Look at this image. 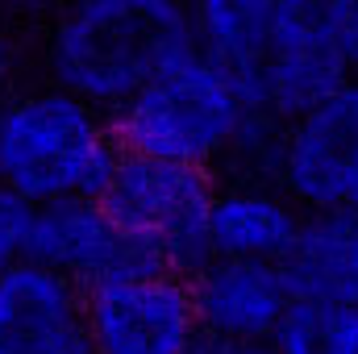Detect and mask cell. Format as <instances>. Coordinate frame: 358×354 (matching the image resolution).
Segmentation results:
<instances>
[{"instance_id": "obj_1", "label": "cell", "mask_w": 358, "mask_h": 354, "mask_svg": "<svg viewBox=\"0 0 358 354\" xmlns=\"http://www.w3.org/2000/svg\"><path fill=\"white\" fill-rule=\"evenodd\" d=\"M196 55L192 8L176 0H80L46 34L50 88L113 117Z\"/></svg>"}, {"instance_id": "obj_2", "label": "cell", "mask_w": 358, "mask_h": 354, "mask_svg": "<svg viewBox=\"0 0 358 354\" xmlns=\"http://www.w3.org/2000/svg\"><path fill=\"white\" fill-rule=\"evenodd\" d=\"M121 163L113 121L63 88L0 104V183L34 208L100 200Z\"/></svg>"}, {"instance_id": "obj_3", "label": "cell", "mask_w": 358, "mask_h": 354, "mask_svg": "<svg viewBox=\"0 0 358 354\" xmlns=\"http://www.w3.org/2000/svg\"><path fill=\"white\" fill-rule=\"evenodd\" d=\"M250 117L255 108L246 104L238 84L208 59L192 55L146 92H138L108 121L121 155L213 171L234 159Z\"/></svg>"}, {"instance_id": "obj_4", "label": "cell", "mask_w": 358, "mask_h": 354, "mask_svg": "<svg viewBox=\"0 0 358 354\" xmlns=\"http://www.w3.org/2000/svg\"><path fill=\"white\" fill-rule=\"evenodd\" d=\"M213 200H217L213 171L138 159V155H121L100 196L104 213L125 234L142 267L171 271L183 279L213 259L208 246Z\"/></svg>"}, {"instance_id": "obj_5", "label": "cell", "mask_w": 358, "mask_h": 354, "mask_svg": "<svg viewBox=\"0 0 358 354\" xmlns=\"http://www.w3.org/2000/svg\"><path fill=\"white\" fill-rule=\"evenodd\" d=\"M350 84L355 71L334 42L325 0H271L259 63L242 84L246 104L287 125Z\"/></svg>"}, {"instance_id": "obj_6", "label": "cell", "mask_w": 358, "mask_h": 354, "mask_svg": "<svg viewBox=\"0 0 358 354\" xmlns=\"http://www.w3.org/2000/svg\"><path fill=\"white\" fill-rule=\"evenodd\" d=\"M92 354H196L200 321L192 288L171 271L121 275L84 292Z\"/></svg>"}, {"instance_id": "obj_7", "label": "cell", "mask_w": 358, "mask_h": 354, "mask_svg": "<svg viewBox=\"0 0 358 354\" xmlns=\"http://www.w3.org/2000/svg\"><path fill=\"white\" fill-rule=\"evenodd\" d=\"M275 183L304 208H350L358 192V80L283 125Z\"/></svg>"}, {"instance_id": "obj_8", "label": "cell", "mask_w": 358, "mask_h": 354, "mask_svg": "<svg viewBox=\"0 0 358 354\" xmlns=\"http://www.w3.org/2000/svg\"><path fill=\"white\" fill-rule=\"evenodd\" d=\"M187 288L200 334L221 342H271L296 304L283 267L275 263L208 259L187 275Z\"/></svg>"}, {"instance_id": "obj_9", "label": "cell", "mask_w": 358, "mask_h": 354, "mask_svg": "<svg viewBox=\"0 0 358 354\" xmlns=\"http://www.w3.org/2000/svg\"><path fill=\"white\" fill-rule=\"evenodd\" d=\"M29 263L71 279L80 292L146 271L100 200H63L38 208L29 234Z\"/></svg>"}, {"instance_id": "obj_10", "label": "cell", "mask_w": 358, "mask_h": 354, "mask_svg": "<svg viewBox=\"0 0 358 354\" xmlns=\"http://www.w3.org/2000/svg\"><path fill=\"white\" fill-rule=\"evenodd\" d=\"M0 354H92L84 292L38 263L0 275Z\"/></svg>"}, {"instance_id": "obj_11", "label": "cell", "mask_w": 358, "mask_h": 354, "mask_svg": "<svg viewBox=\"0 0 358 354\" xmlns=\"http://www.w3.org/2000/svg\"><path fill=\"white\" fill-rule=\"evenodd\" d=\"M304 225V208L279 187L234 179L217 187L213 221H208V246L213 259H242V263H275L292 255Z\"/></svg>"}, {"instance_id": "obj_12", "label": "cell", "mask_w": 358, "mask_h": 354, "mask_svg": "<svg viewBox=\"0 0 358 354\" xmlns=\"http://www.w3.org/2000/svg\"><path fill=\"white\" fill-rule=\"evenodd\" d=\"M287 288L300 304H329L358 313V213H304L300 238L283 259Z\"/></svg>"}, {"instance_id": "obj_13", "label": "cell", "mask_w": 358, "mask_h": 354, "mask_svg": "<svg viewBox=\"0 0 358 354\" xmlns=\"http://www.w3.org/2000/svg\"><path fill=\"white\" fill-rule=\"evenodd\" d=\"M271 346L275 354H358V317L350 309L296 300Z\"/></svg>"}, {"instance_id": "obj_14", "label": "cell", "mask_w": 358, "mask_h": 354, "mask_svg": "<svg viewBox=\"0 0 358 354\" xmlns=\"http://www.w3.org/2000/svg\"><path fill=\"white\" fill-rule=\"evenodd\" d=\"M34 204L21 200L13 187L0 183V275L8 267L29 259V234H34Z\"/></svg>"}, {"instance_id": "obj_15", "label": "cell", "mask_w": 358, "mask_h": 354, "mask_svg": "<svg viewBox=\"0 0 358 354\" xmlns=\"http://www.w3.org/2000/svg\"><path fill=\"white\" fill-rule=\"evenodd\" d=\"M325 8H329L334 42L342 50V59L350 63V71L358 76V0H325Z\"/></svg>"}, {"instance_id": "obj_16", "label": "cell", "mask_w": 358, "mask_h": 354, "mask_svg": "<svg viewBox=\"0 0 358 354\" xmlns=\"http://www.w3.org/2000/svg\"><path fill=\"white\" fill-rule=\"evenodd\" d=\"M196 354H275L271 342H221V338H200Z\"/></svg>"}, {"instance_id": "obj_17", "label": "cell", "mask_w": 358, "mask_h": 354, "mask_svg": "<svg viewBox=\"0 0 358 354\" xmlns=\"http://www.w3.org/2000/svg\"><path fill=\"white\" fill-rule=\"evenodd\" d=\"M8 67H13V50H8V38H4V29H0V84H4Z\"/></svg>"}, {"instance_id": "obj_18", "label": "cell", "mask_w": 358, "mask_h": 354, "mask_svg": "<svg viewBox=\"0 0 358 354\" xmlns=\"http://www.w3.org/2000/svg\"><path fill=\"white\" fill-rule=\"evenodd\" d=\"M350 208H355V213H358V192H355V200H350Z\"/></svg>"}, {"instance_id": "obj_19", "label": "cell", "mask_w": 358, "mask_h": 354, "mask_svg": "<svg viewBox=\"0 0 358 354\" xmlns=\"http://www.w3.org/2000/svg\"><path fill=\"white\" fill-rule=\"evenodd\" d=\"M355 317H358V313H355Z\"/></svg>"}]
</instances>
